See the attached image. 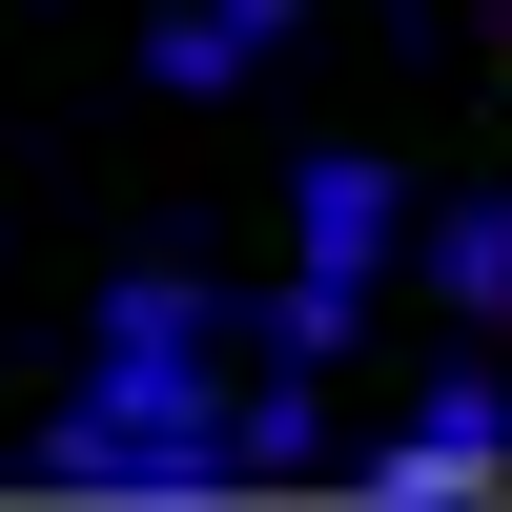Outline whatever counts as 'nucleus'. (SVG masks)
Returning a JSON list of instances; mask_svg holds the SVG:
<instances>
[{"instance_id": "nucleus-8", "label": "nucleus", "mask_w": 512, "mask_h": 512, "mask_svg": "<svg viewBox=\"0 0 512 512\" xmlns=\"http://www.w3.org/2000/svg\"><path fill=\"white\" fill-rule=\"evenodd\" d=\"M226 21H246V41H287V21H308V0H226Z\"/></svg>"}, {"instance_id": "nucleus-4", "label": "nucleus", "mask_w": 512, "mask_h": 512, "mask_svg": "<svg viewBox=\"0 0 512 512\" xmlns=\"http://www.w3.org/2000/svg\"><path fill=\"white\" fill-rule=\"evenodd\" d=\"M246 62H267V41H246L226 0H164V21H144V82H164V103H205V82H246Z\"/></svg>"}, {"instance_id": "nucleus-3", "label": "nucleus", "mask_w": 512, "mask_h": 512, "mask_svg": "<svg viewBox=\"0 0 512 512\" xmlns=\"http://www.w3.org/2000/svg\"><path fill=\"white\" fill-rule=\"evenodd\" d=\"M390 226H410V205H390V164H369V144H328V164H308V267H328V287H369V246H390Z\"/></svg>"}, {"instance_id": "nucleus-7", "label": "nucleus", "mask_w": 512, "mask_h": 512, "mask_svg": "<svg viewBox=\"0 0 512 512\" xmlns=\"http://www.w3.org/2000/svg\"><path fill=\"white\" fill-rule=\"evenodd\" d=\"M328 451V410H308V369H267V390H246V472H308Z\"/></svg>"}, {"instance_id": "nucleus-5", "label": "nucleus", "mask_w": 512, "mask_h": 512, "mask_svg": "<svg viewBox=\"0 0 512 512\" xmlns=\"http://www.w3.org/2000/svg\"><path fill=\"white\" fill-rule=\"evenodd\" d=\"M246 328H267V369H328V349L369 328V287H328V267H287L267 308H246Z\"/></svg>"}, {"instance_id": "nucleus-6", "label": "nucleus", "mask_w": 512, "mask_h": 512, "mask_svg": "<svg viewBox=\"0 0 512 512\" xmlns=\"http://www.w3.org/2000/svg\"><path fill=\"white\" fill-rule=\"evenodd\" d=\"M431 287H451V308H512V205H472V226H431Z\"/></svg>"}, {"instance_id": "nucleus-2", "label": "nucleus", "mask_w": 512, "mask_h": 512, "mask_svg": "<svg viewBox=\"0 0 512 512\" xmlns=\"http://www.w3.org/2000/svg\"><path fill=\"white\" fill-rule=\"evenodd\" d=\"M349 492H369V512H472V492H492V390H472V369H431V410H410Z\"/></svg>"}, {"instance_id": "nucleus-1", "label": "nucleus", "mask_w": 512, "mask_h": 512, "mask_svg": "<svg viewBox=\"0 0 512 512\" xmlns=\"http://www.w3.org/2000/svg\"><path fill=\"white\" fill-rule=\"evenodd\" d=\"M205 328H226V308H205L185 267H123V287H103V369H82V410H103L123 451H144V431H226V390H205Z\"/></svg>"}]
</instances>
